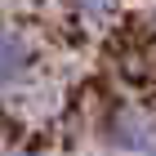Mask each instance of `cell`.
<instances>
[{
    "instance_id": "cell-1",
    "label": "cell",
    "mask_w": 156,
    "mask_h": 156,
    "mask_svg": "<svg viewBox=\"0 0 156 156\" xmlns=\"http://www.w3.org/2000/svg\"><path fill=\"white\" fill-rule=\"evenodd\" d=\"M31 67H36V45L13 27H0V89L18 85Z\"/></svg>"
},
{
    "instance_id": "cell-2",
    "label": "cell",
    "mask_w": 156,
    "mask_h": 156,
    "mask_svg": "<svg viewBox=\"0 0 156 156\" xmlns=\"http://www.w3.org/2000/svg\"><path fill=\"white\" fill-rule=\"evenodd\" d=\"M107 138L116 147H125V152H143L147 147V120L125 107V112H116V120L107 125Z\"/></svg>"
},
{
    "instance_id": "cell-3",
    "label": "cell",
    "mask_w": 156,
    "mask_h": 156,
    "mask_svg": "<svg viewBox=\"0 0 156 156\" xmlns=\"http://www.w3.org/2000/svg\"><path fill=\"white\" fill-rule=\"evenodd\" d=\"M72 5L85 13V18H103V13H107L112 5H116V0H72Z\"/></svg>"
}]
</instances>
